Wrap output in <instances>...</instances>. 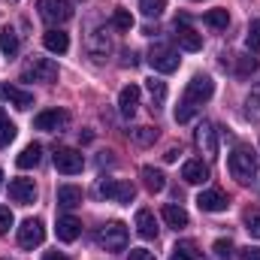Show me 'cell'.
<instances>
[{"label":"cell","instance_id":"1","mask_svg":"<svg viewBox=\"0 0 260 260\" xmlns=\"http://www.w3.org/2000/svg\"><path fill=\"white\" fill-rule=\"evenodd\" d=\"M227 170L239 185H248L257 176V151L248 148V145H236L227 157Z\"/></svg>","mask_w":260,"mask_h":260},{"label":"cell","instance_id":"2","mask_svg":"<svg viewBox=\"0 0 260 260\" xmlns=\"http://www.w3.org/2000/svg\"><path fill=\"white\" fill-rule=\"evenodd\" d=\"M21 79L24 82H46V85H52V82H58V64L52 58H30L24 64V70H21Z\"/></svg>","mask_w":260,"mask_h":260},{"label":"cell","instance_id":"3","mask_svg":"<svg viewBox=\"0 0 260 260\" xmlns=\"http://www.w3.org/2000/svg\"><path fill=\"white\" fill-rule=\"evenodd\" d=\"M97 245L106 248V251H124L127 248V227L121 221H109L100 227L97 233Z\"/></svg>","mask_w":260,"mask_h":260},{"label":"cell","instance_id":"4","mask_svg":"<svg viewBox=\"0 0 260 260\" xmlns=\"http://www.w3.org/2000/svg\"><path fill=\"white\" fill-rule=\"evenodd\" d=\"M97 194L106 197V200H112V203L127 206V203H133V197H136V188H133L130 182H121V179H103V182L97 185Z\"/></svg>","mask_w":260,"mask_h":260},{"label":"cell","instance_id":"5","mask_svg":"<svg viewBox=\"0 0 260 260\" xmlns=\"http://www.w3.org/2000/svg\"><path fill=\"white\" fill-rule=\"evenodd\" d=\"M212 94H215V82L209 79V76H194L191 82H188V88H185V103H191V106H203V103H209L212 100Z\"/></svg>","mask_w":260,"mask_h":260},{"label":"cell","instance_id":"6","mask_svg":"<svg viewBox=\"0 0 260 260\" xmlns=\"http://www.w3.org/2000/svg\"><path fill=\"white\" fill-rule=\"evenodd\" d=\"M37 9L43 15V21L49 24H64L73 18V3L70 0H37Z\"/></svg>","mask_w":260,"mask_h":260},{"label":"cell","instance_id":"7","mask_svg":"<svg viewBox=\"0 0 260 260\" xmlns=\"http://www.w3.org/2000/svg\"><path fill=\"white\" fill-rule=\"evenodd\" d=\"M179 52L176 49H170V46H151V52H148V64L154 73H176L179 70Z\"/></svg>","mask_w":260,"mask_h":260},{"label":"cell","instance_id":"8","mask_svg":"<svg viewBox=\"0 0 260 260\" xmlns=\"http://www.w3.org/2000/svg\"><path fill=\"white\" fill-rule=\"evenodd\" d=\"M52 160H55V170L64 173V176H76V173H82V167H85V157H82V151H76V148H55Z\"/></svg>","mask_w":260,"mask_h":260},{"label":"cell","instance_id":"9","mask_svg":"<svg viewBox=\"0 0 260 260\" xmlns=\"http://www.w3.org/2000/svg\"><path fill=\"white\" fill-rule=\"evenodd\" d=\"M43 239H46V227L40 218L21 221V227H18V245L21 248H37V245H43Z\"/></svg>","mask_w":260,"mask_h":260},{"label":"cell","instance_id":"10","mask_svg":"<svg viewBox=\"0 0 260 260\" xmlns=\"http://www.w3.org/2000/svg\"><path fill=\"white\" fill-rule=\"evenodd\" d=\"M67 124H70V115H67L64 109H46V112H40V115L34 118V127L46 130V133H58V130H64Z\"/></svg>","mask_w":260,"mask_h":260},{"label":"cell","instance_id":"11","mask_svg":"<svg viewBox=\"0 0 260 260\" xmlns=\"http://www.w3.org/2000/svg\"><path fill=\"white\" fill-rule=\"evenodd\" d=\"M197 145L206 157H218V130L212 121H200L197 127Z\"/></svg>","mask_w":260,"mask_h":260},{"label":"cell","instance_id":"12","mask_svg":"<svg viewBox=\"0 0 260 260\" xmlns=\"http://www.w3.org/2000/svg\"><path fill=\"white\" fill-rule=\"evenodd\" d=\"M0 100L12 103L15 109H30L34 106V94L18 88V85H9V82H0Z\"/></svg>","mask_w":260,"mask_h":260},{"label":"cell","instance_id":"13","mask_svg":"<svg viewBox=\"0 0 260 260\" xmlns=\"http://www.w3.org/2000/svg\"><path fill=\"white\" fill-rule=\"evenodd\" d=\"M85 49H88V55H91L94 61H106V58H109V52H112V43H109L106 30H91V34H88Z\"/></svg>","mask_w":260,"mask_h":260},{"label":"cell","instance_id":"14","mask_svg":"<svg viewBox=\"0 0 260 260\" xmlns=\"http://www.w3.org/2000/svg\"><path fill=\"white\" fill-rule=\"evenodd\" d=\"M9 197H12V203L30 206V203L37 200V185H34V179H12V182H9Z\"/></svg>","mask_w":260,"mask_h":260},{"label":"cell","instance_id":"15","mask_svg":"<svg viewBox=\"0 0 260 260\" xmlns=\"http://www.w3.org/2000/svg\"><path fill=\"white\" fill-rule=\"evenodd\" d=\"M176 43H179V49H185V52H200L203 49V37L197 34L191 24H179L176 21Z\"/></svg>","mask_w":260,"mask_h":260},{"label":"cell","instance_id":"16","mask_svg":"<svg viewBox=\"0 0 260 260\" xmlns=\"http://www.w3.org/2000/svg\"><path fill=\"white\" fill-rule=\"evenodd\" d=\"M197 206L203 209V212H224L230 203H227V197L224 191H218V188H212V191H203V194L197 197Z\"/></svg>","mask_w":260,"mask_h":260},{"label":"cell","instance_id":"17","mask_svg":"<svg viewBox=\"0 0 260 260\" xmlns=\"http://www.w3.org/2000/svg\"><path fill=\"white\" fill-rule=\"evenodd\" d=\"M55 233H58V239H61V242H76V239H79V233H82V221H79V218H73V215H61V218H58Z\"/></svg>","mask_w":260,"mask_h":260},{"label":"cell","instance_id":"18","mask_svg":"<svg viewBox=\"0 0 260 260\" xmlns=\"http://www.w3.org/2000/svg\"><path fill=\"white\" fill-rule=\"evenodd\" d=\"M136 106H139V85L121 88V94H118V112L124 118H133L136 115Z\"/></svg>","mask_w":260,"mask_h":260},{"label":"cell","instance_id":"19","mask_svg":"<svg viewBox=\"0 0 260 260\" xmlns=\"http://www.w3.org/2000/svg\"><path fill=\"white\" fill-rule=\"evenodd\" d=\"M182 179L188 182V185H203V182H209V167L203 164V160H185V167H182Z\"/></svg>","mask_w":260,"mask_h":260},{"label":"cell","instance_id":"20","mask_svg":"<svg viewBox=\"0 0 260 260\" xmlns=\"http://www.w3.org/2000/svg\"><path fill=\"white\" fill-rule=\"evenodd\" d=\"M142 185H145V191L148 194H160L164 188H167V176L160 173V170H154V167H142Z\"/></svg>","mask_w":260,"mask_h":260},{"label":"cell","instance_id":"21","mask_svg":"<svg viewBox=\"0 0 260 260\" xmlns=\"http://www.w3.org/2000/svg\"><path fill=\"white\" fill-rule=\"evenodd\" d=\"M136 233L142 239H157V221H154V215L148 209H139L136 212Z\"/></svg>","mask_w":260,"mask_h":260},{"label":"cell","instance_id":"22","mask_svg":"<svg viewBox=\"0 0 260 260\" xmlns=\"http://www.w3.org/2000/svg\"><path fill=\"white\" fill-rule=\"evenodd\" d=\"M43 46H46L52 55H64L67 49H70V37H67L64 30H46V34H43Z\"/></svg>","mask_w":260,"mask_h":260},{"label":"cell","instance_id":"23","mask_svg":"<svg viewBox=\"0 0 260 260\" xmlns=\"http://www.w3.org/2000/svg\"><path fill=\"white\" fill-rule=\"evenodd\" d=\"M40 157H43V145H40V142H30V145L15 157V167H18V170H30V167L40 164Z\"/></svg>","mask_w":260,"mask_h":260},{"label":"cell","instance_id":"24","mask_svg":"<svg viewBox=\"0 0 260 260\" xmlns=\"http://www.w3.org/2000/svg\"><path fill=\"white\" fill-rule=\"evenodd\" d=\"M164 221H167V227H173V230H182V227H188V212L182 209V206H164Z\"/></svg>","mask_w":260,"mask_h":260},{"label":"cell","instance_id":"25","mask_svg":"<svg viewBox=\"0 0 260 260\" xmlns=\"http://www.w3.org/2000/svg\"><path fill=\"white\" fill-rule=\"evenodd\" d=\"M82 203V188H76V185H61L58 188V206L61 209H76Z\"/></svg>","mask_w":260,"mask_h":260},{"label":"cell","instance_id":"26","mask_svg":"<svg viewBox=\"0 0 260 260\" xmlns=\"http://www.w3.org/2000/svg\"><path fill=\"white\" fill-rule=\"evenodd\" d=\"M170 260H203V251L197 248V242L185 239V242H179V245L173 248V257Z\"/></svg>","mask_w":260,"mask_h":260},{"label":"cell","instance_id":"27","mask_svg":"<svg viewBox=\"0 0 260 260\" xmlns=\"http://www.w3.org/2000/svg\"><path fill=\"white\" fill-rule=\"evenodd\" d=\"M245 118L248 121H260V82L251 85V94L245 97Z\"/></svg>","mask_w":260,"mask_h":260},{"label":"cell","instance_id":"28","mask_svg":"<svg viewBox=\"0 0 260 260\" xmlns=\"http://www.w3.org/2000/svg\"><path fill=\"white\" fill-rule=\"evenodd\" d=\"M203 21H206L209 27H215V30H224V27L230 24V12L218 6V9H209V12L203 15Z\"/></svg>","mask_w":260,"mask_h":260},{"label":"cell","instance_id":"29","mask_svg":"<svg viewBox=\"0 0 260 260\" xmlns=\"http://www.w3.org/2000/svg\"><path fill=\"white\" fill-rule=\"evenodd\" d=\"M0 52H3L6 58H12V55L18 52V34H15L12 27H3V30H0Z\"/></svg>","mask_w":260,"mask_h":260},{"label":"cell","instance_id":"30","mask_svg":"<svg viewBox=\"0 0 260 260\" xmlns=\"http://www.w3.org/2000/svg\"><path fill=\"white\" fill-rule=\"evenodd\" d=\"M154 139H157V127H133L130 130V142H136L139 148L151 145Z\"/></svg>","mask_w":260,"mask_h":260},{"label":"cell","instance_id":"31","mask_svg":"<svg viewBox=\"0 0 260 260\" xmlns=\"http://www.w3.org/2000/svg\"><path fill=\"white\" fill-rule=\"evenodd\" d=\"M145 88H148V94H151V109H157L164 100H167V82H160V79H148L145 82Z\"/></svg>","mask_w":260,"mask_h":260},{"label":"cell","instance_id":"32","mask_svg":"<svg viewBox=\"0 0 260 260\" xmlns=\"http://www.w3.org/2000/svg\"><path fill=\"white\" fill-rule=\"evenodd\" d=\"M139 9H142L145 18H157V15H164L167 0H139Z\"/></svg>","mask_w":260,"mask_h":260},{"label":"cell","instance_id":"33","mask_svg":"<svg viewBox=\"0 0 260 260\" xmlns=\"http://www.w3.org/2000/svg\"><path fill=\"white\" fill-rule=\"evenodd\" d=\"M254 70H257V58H251V55H239V58H236V76H239V79L251 76Z\"/></svg>","mask_w":260,"mask_h":260},{"label":"cell","instance_id":"34","mask_svg":"<svg viewBox=\"0 0 260 260\" xmlns=\"http://www.w3.org/2000/svg\"><path fill=\"white\" fill-rule=\"evenodd\" d=\"M12 139H15V124H12V121L0 112V148H6Z\"/></svg>","mask_w":260,"mask_h":260},{"label":"cell","instance_id":"35","mask_svg":"<svg viewBox=\"0 0 260 260\" xmlns=\"http://www.w3.org/2000/svg\"><path fill=\"white\" fill-rule=\"evenodd\" d=\"M112 27H115V30H130V27H133L130 9H115V12H112Z\"/></svg>","mask_w":260,"mask_h":260},{"label":"cell","instance_id":"36","mask_svg":"<svg viewBox=\"0 0 260 260\" xmlns=\"http://www.w3.org/2000/svg\"><path fill=\"white\" fill-rule=\"evenodd\" d=\"M245 230H248L254 239H260V209H248V212H245Z\"/></svg>","mask_w":260,"mask_h":260},{"label":"cell","instance_id":"37","mask_svg":"<svg viewBox=\"0 0 260 260\" xmlns=\"http://www.w3.org/2000/svg\"><path fill=\"white\" fill-rule=\"evenodd\" d=\"M245 43H248V49H251L254 55H260V21H251V24H248Z\"/></svg>","mask_w":260,"mask_h":260},{"label":"cell","instance_id":"38","mask_svg":"<svg viewBox=\"0 0 260 260\" xmlns=\"http://www.w3.org/2000/svg\"><path fill=\"white\" fill-rule=\"evenodd\" d=\"M215 254H218L221 260H230V254H233V242H230V239H218V242H215Z\"/></svg>","mask_w":260,"mask_h":260},{"label":"cell","instance_id":"39","mask_svg":"<svg viewBox=\"0 0 260 260\" xmlns=\"http://www.w3.org/2000/svg\"><path fill=\"white\" fill-rule=\"evenodd\" d=\"M9 227H12V212H9V206H0V236H6Z\"/></svg>","mask_w":260,"mask_h":260},{"label":"cell","instance_id":"40","mask_svg":"<svg viewBox=\"0 0 260 260\" xmlns=\"http://www.w3.org/2000/svg\"><path fill=\"white\" fill-rule=\"evenodd\" d=\"M127 260H154V254H151V251H145V248H130Z\"/></svg>","mask_w":260,"mask_h":260},{"label":"cell","instance_id":"41","mask_svg":"<svg viewBox=\"0 0 260 260\" xmlns=\"http://www.w3.org/2000/svg\"><path fill=\"white\" fill-rule=\"evenodd\" d=\"M239 260H260V248H254V245L242 248V251H239Z\"/></svg>","mask_w":260,"mask_h":260},{"label":"cell","instance_id":"42","mask_svg":"<svg viewBox=\"0 0 260 260\" xmlns=\"http://www.w3.org/2000/svg\"><path fill=\"white\" fill-rule=\"evenodd\" d=\"M179 154H182V148L170 145V148H167V154H164V160H167V164H173V160H179Z\"/></svg>","mask_w":260,"mask_h":260},{"label":"cell","instance_id":"43","mask_svg":"<svg viewBox=\"0 0 260 260\" xmlns=\"http://www.w3.org/2000/svg\"><path fill=\"white\" fill-rule=\"evenodd\" d=\"M43 260H70V257H67V254H61V251H49Z\"/></svg>","mask_w":260,"mask_h":260},{"label":"cell","instance_id":"44","mask_svg":"<svg viewBox=\"0 0 260 260\" xmlns=\"http://www.w3.org/2000/svg\"><path fill=\"white\" fill-rule=\"evenodd\" d=\"M136 67V64H139V61H136V55H133V52H124V67Z\"/></svg>","mask_w":260,"mask_h":260},{"label":"cell","instance_id":"45","mask_svg":"<svg viewBox=\"0 0 260 260\" xmlns=\"http://www.w3.org/2000/svg\"><path fill=\"white\" fill-rule=\"evenodd\" d=\"M0 188H3V170H0Z\"/></svg>","mask_w":260,"mask_h":260},{"label":"cell","instance_id":"46","mask_svg":"<svg viewBox=\"0 0 260 260\" xmlns=\"http://www.w3.org/2000/svg\"><path fill=\"white\" fill-rule=\"evenodd\" d=\"M3 260H9V257H3Z\"/></svg>","mask_w":260,"mask_h":260}]
</instances>
